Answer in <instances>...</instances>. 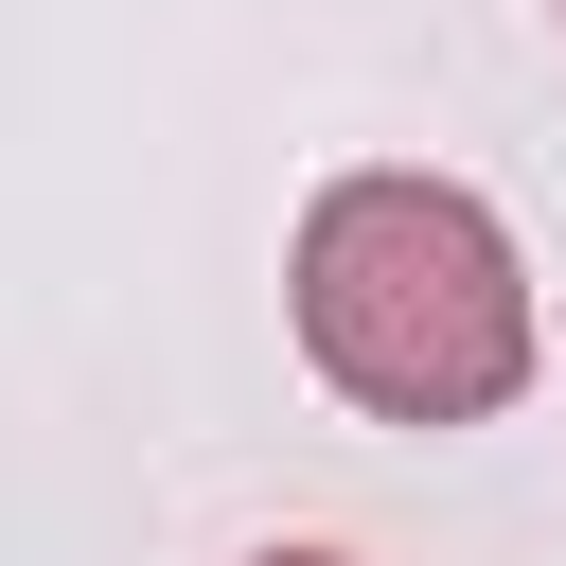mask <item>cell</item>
<instances>
[{"label": "cell", "mask_w": 566, "mask_h": 566, "mask_svg": "<svg viewBox=\"0 0 566 566\" xmlns=\"http://www.w3.org/2000/svg\"><path fill=\"white\" fill-rule=\"evenodd\" d=\"M301 354L371 424H478L531 371V283L460 177H336L301 212Z\"/></svg>", "instance_id": "6da1fadb"}, {"label": "cell", "mask_w": 566, "mask_h": 566, "mask_svg": "<svg viewBox=\"0 0 566 566\" xmlns=\"http://www.w3.org/2000/svg\"><path fill=\"white\" fill-rule=\"evenodd\" d=\"M265 566H336V548H265Z\"/></svg>", "instance_id": "7a4b0ae2"}]
</instances>
